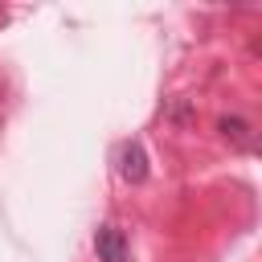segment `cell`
<instances>
[{
	"label": "cell",
	"instance_id": "cell-4",
	"mask_svg": "<svg viewBox=\"0 0 262 262\" xmlns=\"http://www.w3.org/2000/svg\"><path fill=\"white\" fill-rule=\"evenodd\" d=\"M164 115H168L172 123H192V111H188V102H172Z\"/></svg>",
	"mask_w": 262,
	"mask_h": 262
},
{
	"label": "cell",
	"instance_id": "cell-2",
	"mask_svg": "<svg viewBox=\"0 0 262 262\" xmlns=\"http://www.w3.org/2000/svg\"><path fill=\"white\" fill-rule=\"evenodd\" d=\"M94 254L98 262H131V246H127V233L119 225H98L94 229Z\"/></svg>",
	"mask_w": 262,
	"mask_h": 262
},
{
	"label": "cell",
	"instance_id": "cell-3",
	"mask_svg": "<svg viewBox=\"0 0 262 262\" xmlns=\"http://www.w3.org/2000/svg\"><path fill=\"white\" fill-rule=\"evenodd\" d=\"M217 131H221V139H229L237 151H254V147H258L254 123L242 119V115H221V119H217Z\"/></svg>",
	"mask_w": 262,
	"mask_h": 262
},
{
	"label": "cell",
	"instance_id": "cell-1",
	"mask_svg": "<svg viewBox=\"0 0 262 262\" xmlns=\"http://www.w3.org/2000/svg\"><path fill=\"white\" fill-rule=\"evenodd\" d=\"M115 172L127 180V184H143L147 180V151H143V143L139 139H127V143H119V151H115Z\"/></svg>",
	"mask_w": 262,
	"mask_h": 262
}]
</instances>
